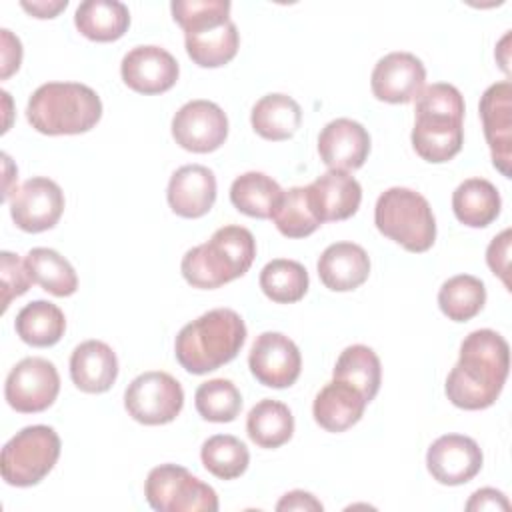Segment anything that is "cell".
<instances>
[{"label": "cell", "instance_id": "6da1fadb", "mask_svg": "<svg viewBox=\"0 0 512 512\" xmlns=\"http://www.w3.org/2000/svg\"><path fill=\"white\" fill-rule=\"evenodd\" d=\"M510 348L496 330L480 328L460 344V358L446 378L448 400L462 410L492 406L508 378Z\"/></svg>", "mask_w": 512, "mask_h": 512}, {"label": "cell", "instance_id": "7a4b0ae2", "mask_svg": "<svg viewBox=\"0 0 512 512\" xmlns=\"http://www.w3.org/2000/svg\"><path fill=\"white\" fill-rule=\"evenodd\" d=\"M464 108V98L452 84L436 82L422 88L416 96V120L410 136L422 160L442 164L462 150Z\"/></svg>", "mask_w": 512, "mask_h": 512}, {"label": "cell", "instance_id": "3957f363", "mask_svg": "<svg viewBox=\"0 0 512 512\" xmlns=\"http://www.w3.org/2000/svg\"><path fill=\"white\" fill-rule=\"evenodd\" d=\"M246 342V324L232 308H214L182 326L174 342L178 364L190 374H208L236 358Z\"/></svg>", "mask_w": 512, "mask_h": 512}, {"label": "cell", "instance_id": "277c9868", "mask_svg": "<svg viewBox=\"0 0 512 512\" xmlns=\"http://www.w3.org/2000/svg\"><path fill=\"white\" fill-rule=\"evenodd\" d=\"M256 256V240L244 226H222L208 242L190 248L180 264L184 280L202 290L220 288L248 272Z\"/></svg>", "mask_w": 512, "mask_h": 512}, {"label": "cell", "instance_id": "5b68a950", "mask_svg": "<svg viewBox=\"0 0 512 512\" xmlns=\"http://www.w3.org/2000/svg\"><path fill=\"white\" fill-rule=\"evenodd\" d=\"M26 118L40 134H82L102 118V102L86 84L48 82L32 92Z\"/></svg>", "mask_w": 512, "mask_h": 512}, {"label": "cell", "instance_id": "8992f818", "mask_svg": "<svg viewBox=\"0 0 512 512\" xmlns=\"http://www.w3.org/2000/svg\"><path fill=\"white\" fill-rule=\"evenodd\" d=\"M374 224L380 234L408 252H426L436 240V218L428 200L404 186L388 188L378 196Z\"/></svg>", "mask_w": 512, "mask_h": 512}, {"label": "cell", "instance_id": "52a82bcc", "mask_svg": "<svg viewBox=\"0 0 512 512\" xmlns=\"http://www.w3.org/2000/svg\"><path fill=\"white\" fill-rule=\"evenodd\" d=\"M58 456L60 436L54 428L46 424L26 426L4 444L0 472L6 484L28 488L48 476Z\"/></svg>", "mask_w": 512, "mask_h": 512}, {"label": "cell", "instance_id": "ba28073f", "mask_svg": "<svg viewBox=\"0 0 512 512\" xmlns=\"http://www.w3.org/2000/svg\"><path fill=\"white\" fill-rule=\"evenodd\" d=\"M148 504L156 512H216L218 496L212 486L178 464H160L144 482Z\"/></svg>", "mask_w": 512, "mask_h": 512}, {"label": "cell", "instance_id": "9c48e42d", "mask_svg": "<svg viewBox=\"0 0 512 512\" xmlns=\"http://www.w3.org/2000/svg\"><path fill=\"white\" fill-rule=\"evenodd\" d=\"M184 406V390L168 372L150 370L136 376L124 392L126 412L140 424L160 426L172 422Z\"/></svg>", "mask_w": 512, "mask_h": 512}, {"label": "cell", "instance_id": "30bf717a", "mask_svg": "<svg viewBox=\"0 0 512 512\" xmlns=\"http://www.w3.org/2000/svg\"><path fill=\"white\" fill-rule=\"evenodd\" d=\"M60 392L56 366L40 356L22 358L6 376L4 396L10 408L22 414H36L50 408Z\"/></svg>", "mask_w": 512, "mask_h": 512}, {"label": "cell", "instance_id": "8fae6325", "mask_svg": "<svg viewBox=\"0 0 512 512\" xmlns=\"http://www.w3.org/2000/svg\"><path fill=\"white\" fill-rule=\"evenodd\" d=\"M228 136L224 110L210 100H190L172 118V138L188 152L206 154L218 150Z\"/></svg>", "mask_w": 512, "mask_h": 512}, {"label": "cell", "instance_id": "7c38bea8", "mask_svg": "<svg viewBox=\"0 0 512 512\" xmlns=\"http://www.w3.org/2000/svg\"><path fill=\"white\" fill-rule=\"evenodd\" d=\"M64 212L62 188L44 176L26 180L20 188L12 190L10 216L24 232H44L58 224Z\"/></svg>", "mask_w": 512, "mask_h": 512}, {"label": "cell", "instance_id": "4fadbf2b", "mask_svg": "<svg viewBox=\"0 0 512 512\" xmlns=\"http://www.w3.org/2000/svg\"><path fill=\"white\" fill-rule=\"evenodd\" d=\"M248 366L260 384L268 388H288L300 376L302 356L288 336L280 332H262L250 348Z\"/></svg>", "mask_w": 512, "mask_h": 512}, {"label": "cell", "instance_id": "5bb4252c", "mask_svg": "<svg viewBox=\"0 0 512 512\" xmlns=\"http://www.w3.org/2000/svg\"><path fill=\"white\" fill-rule=\"evenodd\" d=\"M482 450L478 442L464 434H444L426 452V468L444 486L470 482L482 470Z\"/></svg>", "mask_w": 512, "mask_h": 512}, {"label": "cell", "instance_id": "9a60e30c", "mask_svg": "<svg viewBox=\"0 0 512 512\" xmlns=\"http://www.w3.org/2000/svg\"><path fill=\"white\" fill-rule=\"evenodd\" d=\"M480 118L494 168L510 178L512 164V84L510 80L488 86L480 98Z\"/></svg>", "mask_w": 512, "mask_h": 512}, {"label": "cell", "instance_id": "2e32d148", "mask_svg": "<svg viewBox=\"0 0 512 512\" xmlns=\"http://www.w3.org/2000/svg\"><path fill=\"white\" fill-rule=\"evenodd\" d=\"M426 68L412 52H390L382 56L370 78L372 94L388 104L412 102L424 88Z\"/></svg>", "mask_w": 512, "mask_h": 512}, {"label": "cell", "instance_id": "e0dca14e", "mask_svg": "<svg viewBox=\"0 0 512 512\" xmlns=\"http://www.w3.org/2000/svg\"><path fill=\"white\" fill-rule=\"evenodd\" d=\"M122 80L140 94H162L170 90L180 74L176 58L160 46H136L122 58Z\"/></svg>", "mask_w": 512, "mask_h": 512}, {"label": "cell", "instance_id": "ac0fdd59", "mask_svg": "<svg viewBox=\"0 0 512 512\" xmlns=\"http://www.w3.org/2000/svg\"><path fill=\"white\" fill-rule=\"evenodd\" d=\"M318 154L330 170H358L370 154V134L352 118H336L322 128L318 136Z\"/></svg>", "mask_w": 512, "mask_h": 512}, {"label": "cell", "instance_id": "d6986e66", "mask_svg": "<svg viewBox=\"0 0 512 512\" xmlns=\"http://www.w3.org/2000/svg\"><path fill=\"white\" fill-rule=\"evenodd\" d=\"M168 204L182 218H200L210 212L216 200V176L208 166H180L168 182Z\"/></svg>", "mask_w": 512, "mask_h": 512}, {"label": "cell", "instance_id": "ffe728a7", "mask_svg": "<svg viewBox=\"0 0 512 512\" xmlns=\"http://www.w3.org/2000/svg\"><path fill=\"white\" fill-rule=\"evenodd\" d=\"M306 190L312 210L322 224L354 216L362 202V188L348 172L328 170L308 184Z\"/></svg>", "mask_w": 512, "mask_h": 512}, {"label": "cell", "instance_id": "44dd1931", "mask_svg": "<svg viewBox=\"0 0 512 512\" xmlns=\"http://www.w3.org/2000/svg\"><path fill=\"white\" fill-rule=\"evenodd\" d=\"M320 282L334 292H350L368 280L370 258L354 242H334L318 258Z\"/></svg>", "mask_w": 512, "mask_h": 512}, {"label": "cell", "instance_id": "7402d4cb", "mask_svg": "<svg viewBox=\"0 0 512 512\" xmlns=\"http://www.w3.org/2000/svg\"><path fill=\"white\" fill-rule=\"evenodd\" d=\"M70 378L78 390L102 394L112 388L118 378V358L102 340H86L78 344L70 356Z\"/></svg>", "mask_w": 512, "mask_h": 512}, {"label": "cell", "instance_id": "603a6c76", "mask_svg": "<svg viewBox=\"0 0 512 512\" xmlns=\"http://www.w3.org/2000/svg\"><path fill=\"white\" fill-rule=\"evenodd\" d=\"M366 404V398L354 386L332 378L316 394L312 414L316 424L326 432H344L362 418Z\"/></svg>", "mask_w": 512, "mask_h": 512}, {"label": "cell", "instance_id": "cb8c5ba5", "mask_svg": "<svg viewBox=\"0 0 512 512\" xmlns=\"http://www.w3.org/2000/svg\"><path fill=\"white\" fill-rule=\"evenodd\" d=\"M186 52L194 64L202 68H218L228 64L240 46V34L232 20L202 26L184 32Z\"/></svg>", "mask_w": 512, "mask_h": 512}, {"label": "cell", "instance_id": "d4e9b609", "mask_svg": "<svg viewBox=\"0 0 512 512\" xmlns=\"http://www.w3.org/2000/svg\"><path fill=\"white\" fill-rule=\"evenodd\" d=\"M502 208L498 188L486 178H468L452 194V210L456 218L470 228L492 224Z\"/></svg>", "mask_w": 512, "mask_h": 512}, {"label": "cell", "instance_id": "484cf974", "mask_svg": "<svg viewBox=\"0 0 512 512\" xmlns=\"http://www.w3.org/2000/svg\"><path fill=\"white\" fill-rule=\"evenodd\" d=\"M74 24L88 40L114 42L126 34L130 12L118 0H86L76 8Z\"/></svg>", "mask_w": 512, "mask_h": 512}, {"label": "cell", "instance_id": "4316f807", "mask_svg": "<svg viewBox=\"0 0 512 512\" xmlns=\"http://www.w3.org/2000/svg\"><path fill=\"white\" fill-rule=\"evenodd\" d=\"M250 122L254 132L266 140H288L300 128L302 108L288 94H266L254 104Z\"/></svg>", "mask_w": 512, "mask_h": 512}, {"label": "cell", "instance_id": "83f0119b", "mask_svg": "<svg viewBox=\"0 0 512 512\" xmlns=\"http://www.w3.org/2000/svg\"><path fill=\"white\" fill-rule=\"evenodd\" d=\"M246 432L260 448H280L294 434V416L284 402L264 398L250 408Z\"/></svg>", "mask_w": 512, "mask_h": 512}, {"label": "cell", "instance_id": "f1b7e54d", "mask_svg": "<svg viewBox=\"0 0 512 512\" xmlns=\"http://www.w3.org/2000/svg\"><path fill=\"white\" fill-rule=\"evenodd\" d=\"M14 330L22 342L36 348H48L64 336L66 318L56 304L34 300L16 314Z\"/></svg>", "mask_w": 512, "mask_h": 512}, {"label": "cell", "instance_id": "f546056e", "mask_svg": "<svg viewBox=\"0 0 512 512\" xmlns=\"http://www.w3.org/2000/svg\"><path fill=\"white\" fill-rule=\"evenodd\" d=\"M280 184L264 172H244L230 186V202L246 216L266 220L282 198Z\"/></svg>", "mask_w": 512, "mask_h": 512}, {"label": "cell", "instance_id": "4dcf8cb0", "mask_svg": "<svg viewBox=\"0 0 512 512\" xmlns=\"http://www.w3.org/2000/svg\"><path fill=\"white\" fill-rule=\"evenodd\" d=\"M332 376L334 380H342L354 386L366 398V402H370L380 390V380H382L380 358L370 346L352 344L344 348L342 354L338 356Z\"/></svg>", "mask_w": 512, "mask_h": 512}, {"label": "cell", "instance_id": "1f68e13d", "mask_svg": "<svg viewBox=\"0 0 512 512\" xmlns=\"http://www.w3.org/2000/svg\"><path fill=\"white\" fill-rule=\"evenodd\" d=\"M24 264L32 282L40 284L46 292L54 296L64 298L78 290V276L72 264L52 248H32L26 254Z\"/></svg>", "mask_w": 512, "mask_h": 512}, {"label": "cell", "instance_id": "d6a6232c", "mask_svg": "<svg viewBox=\"0 0 512 512\" xmlns=\"http://www.w3.org/2000/svg\"><path fill=\"white\" fill-rule=\"evenodd\" d=\"M486 302L484 282L472 274H458L448 278L438 292V306L444 316L454 322L474 318Z\"/></svg>", "mask_w": 512, "mask_h": 512}, {"label": "cell", "instance_id": "836d02e7", "mask_svg": "<svg viewBox=\"0 0 512 512\" xmlns=\"http://www.w3.org/2000/svg\"><path fill=\"white\" fill-rule=\"evenodd\" d=\"M308 272L306 268L288 258H276L268 262L260 272V288L262 292L278 304H292L304 298L308 292Z\"/></svg>", "mask_w": 512, "mask_h": 512}, {"label": "cell", "instance_id": "e575fe53", "mask_svg": "<svg viewBox=\"0 0 512 512\" xmlns=\"http://www.w3.org/2000/svg\"><path fill=\"white\" fill-rule=\"evenodd\" d=\"M200 458L204 468L220 480H234L242 476L250 464L246 444L232 434L210 436L200 448Z\"/></svg>", "mask_w": 512, "mask_h": 512}, {"label": "cell", "instance_id": "d590c367", "mask_svg": "<svg viewBox=\"0 0 512 512\" xmlns=\"http://www.w3.org/2000/svg\"><path fill=\"white\" fill-rule=\"evenodd\" d=\"M286 238H306L310 236L322 222L312 210L306 186H294L282 192L280 202L276 204L270 216Z\"/></svg>", "mask_w": 512, "mask_h": 512}, {"label": "cell", "instance_id": "8d00e7d4", "mask_svg": "<svg viewBox=\"0 0 512 512\" xmlns=\"http://www.w3.org/2000/svg\"><path fill=\"white\" fill-rule=\"evenodd\" d=\"M198 414L208 422H232L242 408L240 390L234 386L232 380L226 378H212L202 382L194 394Z\"/></svg>", "mask_w": 512, "mask_h": 512}, {"label": "cell", "instance_id": "74e56055", "mask_svg": "<svg viewBox=\"0 0 512 512\" xmlns=\"http://www.w3.org/2000/svg\"><path fill=\"white\" fill-rule=\"evenodd\" d=\"M230 8L228 0H174L170 4L172 18L184 32L230 20Z\"/></svg>", "mask_w": 512, "mask_h": 512}, {"label": "cell", "instance_id": "f35d334b", "mask_svg": "<svg viewBox=\"0 0 512 512\" xmlns=\"http://www.w3.org/2000/svg\"><path fill=\"white\" fill-rule=\"evenodd\" d=\"M0 276H2V314L8 310L10 302L28 292L32 278L24 260L16 254L4 250L0 254Z\"/></svg>", "mask_w": 512, "mask_h": 512}, {"label": "cell", "instance_id": "ab89813d", "mask_svg": "<svg viewBox=\"0 0 512 512\" xmlns=\"http://www.w3.org/2000/svg\"><path fill=\"white\" fill-rule=\"evenodd\" d=\"M510 228L502 230L498 236L492 238L486 250V262L494 274H498L506 288H510L508 280V262H510Z\"/></svg>", "mask_w": 512, "mask_h": 512}, {"label": "cell", "instance_id": "60d3db41", "mask_svg": "<svg viewBox=\"0 0 512 512\" xmlns=\"http://www.w3.org/2000/svg\"><path fill=\"white\" fill-rule=\"evenodd\" d=\"M2 36V72L0 78L6 80L12 72H16L20 68L22 62V44L20 40L6 28L0 30Z\"/></svg>", "mask_w": 512, "mask_h": 512}, {"label": "cell", "instance_id": "b9f144b4", "mask_svg": "<svg viewBox=\"0 0 512 512\" xmlns=\"http://www.w3.org/2000/svg\"><path fill=\"white\" fill-rule=\"evenodd\" d=\"M466 510H510V502L496 488H480L466 502Z\"/></svg>", "mask_w": 512, "mask_h": 512}, {"label": "cell", "instance_id": "7bdbcfd3", "mask_svg": "<svg viewBox=\"0 0 512 512\" xmlns=\"http://www.w3.org/2000/svg\"><path fill=\"white\" fill-rule=\"evenodd\" d=\"M276 510L278 512H286V510H314V512H322L324 506L320 500H316L310 492H304V490H292L288 494H284L280 498V502L276 504Z\"/></svg>", "mask_w": 512, "mask_h": 512}, {"label": "cell", "instance_id": "ee69618b", "mask_svg": "<svg viewBox=\"0 0 512 512\" xmlns=\"http://www.w3.org/2000/svg\"><path fill=\"white\" fill-rule=\"evenodd\" d=\"M26 12H30L34 18H54L60 10L68 6V0H58V2H22L20 4Z\"/></svg>", "mask_w": 512, "mask_h": 512}]
</instances>
